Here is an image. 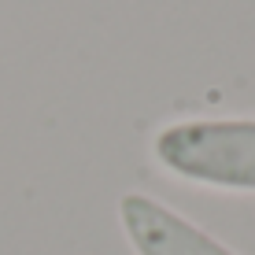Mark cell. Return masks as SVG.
I'll return each mask as SVG.
<instances>
[{
	"instance_id": "1",
	"label": "cell",
	"mask_w": 255,
	"mask_h": 255,
	"mask_svg": "<svg viewBox=\"0 0 255 255\" xmlns=\"http://www.w3.org/2000/svg\"><path fill=\"white\" fill-rule=\"evenodd\" d=\"M152 152L170 174L211 189L255 192V119H185L163 126Z\"/></svg>"
},
{
	"instance_id": "2",
	"label": "cell",
	"mask_w": 255,
	"mask_h": 255,
	"mask_svg": "<svg viewBox=\"0 0 255 255\" xmlns=\"http://www.w3.org/2000/svg\"><path fill=\"white\" fill-rule=\"evenodd\" d=\"M119 222L137 255H237L200 226H192L185 215L144 192H126L119 200Z\"/></svg>"
}]
</instances>
